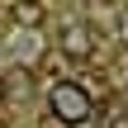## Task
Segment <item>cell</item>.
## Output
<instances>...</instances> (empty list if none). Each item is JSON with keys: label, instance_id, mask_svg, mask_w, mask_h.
<instances>
[{"label": "cell", "instance_id": "4", "mask_svg": "<svg viewBox=\"0 0 128 128\" xmlns=\"http://www.w3.org/2000/svg\"><path fill=\"white\" fill-rule=\"evenodd\" d=\"M38 128H71V124H66V119H57V114H52V109H48V114H43V119H38Z\"/></svg>", "mask_w": 128, "mask_h": 128}, {"label": "cell", "instance_id": "2", "mask_svg": "<svg viewBox=\"0 0 128 128\" xmlns=\"http://www.w3.org/2000/svg\"><path fill=\"white\" fill-rule=\"evenodd\" d=\"M90 52H95V28H90L86 19L66 24V28H62V57H71V62H86Z\"/></svg>", "mask_w": 128, "mask_h": 128}, {"label": "cell", "instance_id": "6", "mask_svg": "<svg viewBox=\"0 0 128 128\" xmlns=\"http://www.w3.org/2000/svg\"><path fill=\"white\" fill-rule=\"evenodd\" d=\"M109 128H128V119H114V124H109Z\"/></svg>", "mask_w": 128, "mask_h": 128}, {"label": "cell", "instance_id": "5", "mask_svg": "<svg viewBox=\"0 0 128 128\" xmlns=\"http://www.w3.org/2000/svg\"><path fill=\"white\" fill-rule=\"evenodd\" d=\"M5 95H10V86H5V76H0V100H5Z\"/></svg>", "mask_w": 128, "mask_h": 128}, {"label": "cell", "instance_id": "3", "mask_svg": "<svg viewBox=\"0 0 128 128\" xmlns=\"http://www.w3.org/2000/svg\"><path fill=\"white\" fill-rule=\"evenodd\" d=\"M10 19H14V24H24V28H38V24H43V0H14Z\"/></svg>", "mask_w": 128, "mask_h": 128}, {"label": "cell", "instance_id": "1", "mask_svg": "<svg viewBox=\"0 0 128 128\" xmlns=\"http://www.w3.org/2000/svg\"><path fill=\"white\" fill-rule=\"evenodd\" d=\"M48 109H52L57 119H66V124H86L90 109H95V100H90V90H86L81 81H57V86L48 90Z\"/></svg>", "mask_w": 128, "mask_h": 128}, {"label": "cell", "instance_id": "7", "mask_svg": "<svg viewBox=\"0 0 128 128\" xmlns=\"http://www.w3.org/2000/svg\"><path fill=\"white\" fill-rule=\"evenodd\" d=\"M0 128H5V124H0Z\"/></svg>", "mask_w": 128, "mask_h": 128}]
</instances>
